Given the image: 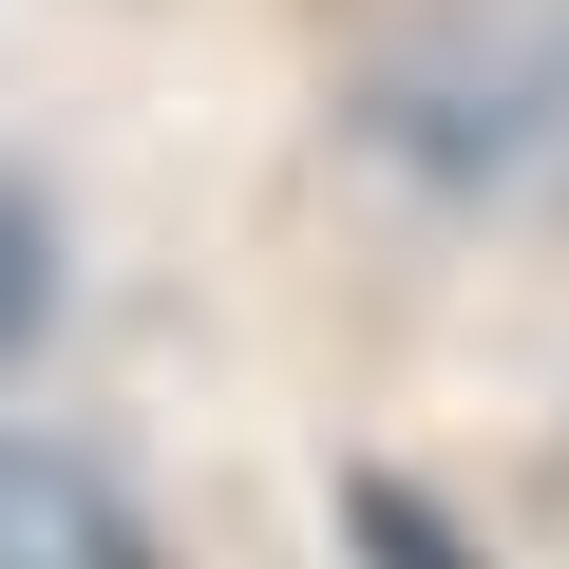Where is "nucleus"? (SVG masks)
<instances>
[{"label":"nucleus","instance_id":"1","mask_svg":"<svg viewBox=\"0 0 569 569\" xmlns=\"http://www.w3.org/2000/svg\"><path fill=\"white\" fill-rule=\"evenodd\" d=\"M361 133L475 209H569V0H437L380 39Z\"/></svg>","mask_w":569,"mask_h":569},{"label":"nucleus","instance_id":"2","mask_svg":"<svg viewBox=\"0 0 569 569\" xmlns=\"http://www.w3.org/2000/svg\"><path fill=\"white\" fill-rule=\"evenodd\" d=\"M0 569H152V531H133V493L96 456L0 437Z\"/></svg>","mask_w":569,"mask_h":569},{"label":"nucleus","instance_id":"3","mask_svg":"<svg viewBox=\"0 0 569 569\" xmlns=\"http://www.w3.org/2000/svg\"><path fill=\"white\" fill-rule=\"evenodd\" d=\"M39 305H58V247H39V190L0 171V361L39 342Z\"/></svg>","mask_w":569,"mask_h":569}]
</instances>
